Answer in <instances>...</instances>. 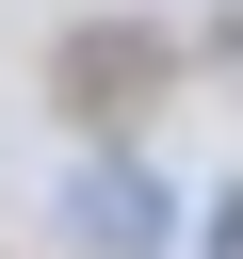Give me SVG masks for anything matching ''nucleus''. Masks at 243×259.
<instances>
[{
    "instance_id": "f03ea898",
    "label": "nucleus",
    "mask_w": 243,
    "mask_h": 259,
    "mask_svg": "<svg viewBox=\"0 0 243 259\" xmlns=\"http://www.w3.org/2000/svg\"><path fill=\"white\" fill-rule=\"evenodd\" d=\"M162 81V32H65V113H130Z\"/></svg>"
},
{
    "instance_id": "f257e3e1",
    "label": "nucleus",
    "mask_w": 243,
    "mask_h": 259,
    "mask_svg": "<svg viewBox=\"0 0 243 259\" xmlns=\"http://www.w3.org/2000/svg\"><path fill=\"white\" fill-rule=\"evenodd\" d=\"M65 243L146 259V243H162V178H146V162H81V178H65Z\"/></svg>"
},
{
    "instance_id": "7ed1b4c3",
    "label": "nucleus",
    "mask_w": 243,
    "mask_h": 259,
    "mask_svg": "<svg viewBox=\"0 0 243 259\" xmlns=\"http://www.w3.org/2000/svg\"><path fill=\"white\" fill-rule=\"evenodd\" d=\"M211 259H243V178H227V194H211Z\"/></svg>"
}]
</instances>
